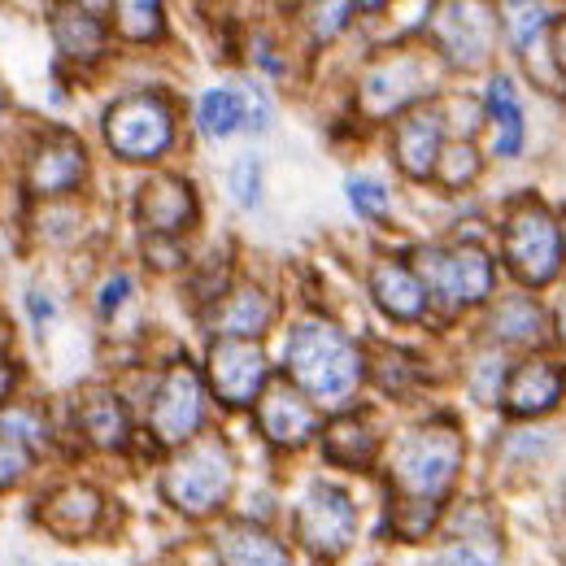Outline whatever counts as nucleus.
Instances as JSON below:
<instances>
[{"label": "nucleus", "instance_id": "obj_1", "mask_svg": "<svg viewBox=\"0 0 566 566\" xmlns=\"http://www.w3.org/2000/svg\"><path fill=\"white\" fill-rule=\"evenodd\" d=\"M287 379L314 401H345L361 379V357L340 327L305 318L287 336Z\"/></svg>", "mask_w": 566, "mask_h": 566}, {"label": "nucleus", "instance_id": "obj_2", "mask_svg": "<svg viewBox=\"0 0 566 566\" xmlns=\"http://www.w3.org/2000/svg\"><path fill=\"white\" fill-rule=\"evenodd\" d=\"M462 471V436L453 423H427L397 444L392 484L401 510H436V501L453 489Z\"/></svg>", "mask_w": 566, "mask_h": 566}, {"label": "nucleus", "instance_id": "obj_3", "mask_svg": "<svg viewBox=\"0 0 566 566\" xmlns=\"http://www.w3.org/2000/svg\"><path fill=\"white\" fill-rule=\"evenodd\" d=\"M505 262L510 271L532 287H545V283L558 280L563 271V227L554 222V213L545 210L541 201H518L510 218H505Z\"/></svg>", "mask_w": 566, "mask_h": 566}, {"label": "nucleus", "instance_id": "obj_4", "mask_svg": "<svg viewBox=\"0 0 566 566\" xmlns=\"http://www.w3.org/2000/svg\"><path fill=\"white\" fill-rule=\"evenodd\" d=\"M235 484V471H231V453L222 440H197L188 444L161 475V493L175 510L184 514H210L218 510L227 493Z\"/></svg>", "mask_w": 566, "mask_h": 566}, {"label": "nucleus", "instance_id": "obj_5", "mask_svg": "<svg viewBox=\"0 0 566 566\" xmlns=\"http://www.w3.org/2000/svg\"><path fill=\"white\" fill-rule=\"evenodd\" d=\"M105 140L127 161H153L175 140V114L166 96L157 92H132L105 109Z\"/></svg>", "mask_w": 566, "mask_h": 566}, {"label": "nucleus", "instance_id": "obj_6", "mask_svg": "<svg viewBox=\"0 0 566 566\" xmlns=\"http://www.w3.org/2000/svg\"><path fill=\"white\" fill-rule=\"evenodd\" d=\"M419 280L436 301L458 310V305H475L493 292V262L475 244L427 249V253H419Z\"/></svg>", "mask_w": 566, "mask_h": 566}, {"label": "nucleus", "instance_id": "obj_7", "mask_svg": "<svg viewBox=\"0 0 566 566\" xmlns=\"http://www.w3.org/2000/svg\"><path fill=\"white\" fill-rule=\"evenodd\" d=\"M201 419H206V384L188 361H175L161 375L157 392H153L148 423L157 431V440L184 444V440H192L201 431Z\"/></svg>", "mask_w": 566, "mask_h": 566}, {"label": "nucleus", "instance_id": "obj_8", "mask_svg": "<svg viewBox=\"0 0 566 566\" xmlns=\"http://www.w3.org/2000/svg\"><path fill=\"white\" fill-rule=\"evenodd\" d=\"M354 527H357V514H354V501L332 489V484H310L301 505H296V536L314 549V554H340L349 549L354 541Z\"/></svg>", "mask_w": 566, "mask_h": 566}, {"label": "nucleus", "instance_id": "obj_9", "mask_svg": "<svg viewBox=\"0 0 566 566\" xmlns=\"http://www.w3.org/2000/svg\"><path fill=\"white\" fill-rule=\"evenodd\" d=\"M210 384L227 406H253V401H262V388L271 384L266 354L253 340H213Z\"/></svg>", "mask_w": 566, "mask_h": 566}, {"label": "nucleus", "instance_id": "obj_10", "mask_svg": "<svg viewBox=\"0 0 566 566\" xmlns=\"http://www.w3.org/2000/svg\"><path fill=\"white\" fill-rule=\"evenodd\" d=\"M566 392V370L549 357H527L518 361L505 384H501V406L518 419H532V415H545L563 401Z\"/></svg>", "mask_w": 566, "mask_h": 566}, {"label": "nucleus", "instance_id": "obj_11", "mask_svg": "<svg viewBox=\"0 0 566 566\" xmlns=\"http://www.w3.org/2000/svg\"><path fill=\"white\" fill-rule=\"evenodd\" d=\"M436 31H440V49L453 66L484 62V53L493 44V18L484 4H444L436 18Z\"/></svg>", "mask_w": 566, "mask_h": 566}, {"label": "nucleus", "instance_id": "obj_12", "mask_svg": "<svg viewBox=\"0 0 566 566\" xmlns=\"http://www.w3.org/2000/svg\"><path fill=\"white\" fill-rule=\"evenodd\" d=\"M78 179H83V144L66 132H53L49 140H40V148L31 153V166H27L31 192L57 197V192H71Z\"/></svg>", "mask_w": 566, "mask_h": 566}, {"label": "nucleus", "instance_id": "obj_13", "mask_svg": "<svg viewBox=\"0 0 566 566\" xmlns=\"http://www.w3.org/2000/svg\"><path fill=\"white\" fill-rule=\"evenodd\" d=\"M136 213L140 222L153 231V235H175L192 222L197 213V201H192V188L175 175H157L140 188V201H136Z\"/></svg>", "mask_w": 566, "mask_h": 566}, {"label": "nucleus", "instance_id": "obj_14", "mask_svg": "<svg viewBox=\"0 0 566 566\" xmlns=\"http://www.w3.org/2000/svg\"><path fill=\"white\" fill-rule=\"evenodd\" d=\"M258 419H262V431H266L275 444H305V440L318 431L314 406H310L292 384H275V388L262 392Z\"/></svg>", "mask_w": 566, "mask_h": 566}, {"label": "nucleus", "instance_id": "obj_15", "mask_svg": "<svg viewBox=\"0 0 566 566\" xmlns=\"http://www.w3.org/2000/svg\"><path fill=\"white\" fill-rule=\"evenodd\" d=\"M419 92H423V66L415 57H401V62H384V66H375V71L366 74L361 105H366V114L384 118V114L406 109Z\"/></svg>", "mask_w": 566, "mask_h": 566}, {"label": "nucleus", "instance_id": "obj_16", "mask_svg": "<svg viewBox=\"0 0 566 566\" xmlns=\"http://www.w3.org/2000/svg\"><path fill=\"white\" fill-rule=\"evenodd\" d=\"M440 153H444V123H440V114L415 109V114H406L397 123V161H401L406 175H415V179L436 175Z\"/></svg>", "mask_w": 566, "mask_h": 566}, {"label": "nucleus", "instance_id": "obj_17", "mask_svg": "<svg viewBox=\"0 0 566 566\" xmlns=\"http://www.w3.org/2000/svg\"><path fill=\"white\" fill-rule=\"evenodd\" d=\"M370 296H375V305H379L388 318H397V323L419 318L427 305V287H423V280H419V271H410V266H401V262H379V266L370 271Z\"/></svg>", "mask_w": 566, "mask_h": 566}, {"label": "nucleus", "instance_id": "obj_18", "mask_svg": "<svg viewBox=\"0 0 566 566\" xmlns=\"http://www.w3.org/2000/svg\"><path fill=\"white\" fill-rule=\"evenodd\" d=\"M40 518H44L49 532H57V536H66V541H78V536H87V532L96 527V518H101V496L92 493V489H83V484H66V489H57V493L44 501Z\"/></svg>", "mask_w": 566, "mask_h": 566}, {"label": "nucleus", "instance_id": "obj_19", "mask_svg": "<svg viewBox=\"0 0 566 566\" xmlns=\"http://www.w3.org/2000/svg\"><path fill=\"white\" fill-rule=\"evenodd\" d=\"M253 118V92L249 87H210L197 105V123L210 140H227Z\"/></svg>", "mask_w": 566, "mask_h": 566}, {"label": "nucleus", "instance_id": "obj_20", "mask_svg": "<svg viewBox=\"0 0 566 566\" xmlns=\"http://www.w3.org/2000/svg\"><path fill=\"white\" fill-rule=\"evenodd\" d=\"M218 558H222V566H292L280 541H271L253 523H231L218 536Z\"/></svg>", "mask_w": 566, "mask_h": 566}, {"label": "nucleus", "instance_id": "obj_21", "mask_svg": "<svg viewBox=\"0 0 566 566\" xmlns=\"http://www.w3.org/2000/svg\"><path fill=\"white\" fill-rule=\"evenodd\" d=\"M271 318H275V301L258 287H240L235 296H227V305L218 314V332H222V340H253L271 327Z\"/></svg>", "mask_w": 566, "mask_h": 566}, {"label": "nucleus", "instance_id": "obj_22", "mask_svg": "<svg viewBox=\"0 0 566 566\" xmlns=\"http://www.w3.org/2000/svg\"><path fill=\"white\" fill-rule=\"evenodd\" d=\"M78 423L87 431V440H96L101 449H118L132 431V419H127V406L114 397V392H92L78 401Z\"/></svg>", "mask_w": 566, "mask_h": 566}, {"label": "nucleus", "instance_id": "obj_23", "mask_svg": "<svg viewBox=\"0 0 566 566\" xmlns=\"http://www.w3.org/2000/svg\"><path fill=\"white\" fill-rule=\"evenodd\" d=\"M493 332L501 345H536L545 336V314L532 296H505L493 314Z\"/></svg>", "mask_w": 566, "mask_h": 566}, {"label": "nucleus", "instance_id": "obj_24", "mask_svg": "<svg viewBox=\"0 0 566 566\" xmlns=\"http://www.w3.org/2000/svg\"><path fill=\"white\" fill-rule=\"evenodd\" d=\"M53 35H57V44H62V53H71V57H96L101 53V44H105V31H101V18L92 13V9H62L57 18H53Z\"/></svg>", "mask_w": 566, "mask_h": 566}, {"label": "nucleus", "instance_id": "obj_25", "mask_svg": "<svg viewBox=\"0 0 566 566\" xmlns=\"http://www.w3.org/2000/svg\"><path fill=\"white\" fill-rule=\"evenodd\" d=\"M489 109L496 118V157H514L523 148V105L514 96V83L496 74L489 87Z\"/></svg>", "mask_w": 566, "mask_h": 566}, {"label": "nucleus", "instance_id": "obj_26", "mask_svg": "<svg viewBox=\"0 0 566 566\" xmlns=\"http://www.w3.org/2000/svg\"><path fill=\"white\" fill-rule=\"evenodd\" d=\"M327 458L332 462H340V467H366L370 458H375V431L366 419H336V423L327 427Z\"/></svg>", "mask_w": 566, "mask_h": 566}, {"label": "nucleus", "instance_id": "obj_27", "mask_svg": "<svg viewBox=\"0 0 566 566\" xmlns=\"http://www.w3.org/2000/svg\"><path fill=\"white\" fill-rule=\"evenodd\" d=\"M31 471V444L27 436H13L9 427H0V489L18 484Z\"/></svg>", "mask_w": 566, "mask_h": 566}, {"label": "nucleus", "instance_id": "obj_28", "mask_svg": "<svg viewBox=\"0 0 566 566\" xmlns=\"http://www.w3.org/2000/svg\"><path fill=\"white\" fill-rule=\"evenodd\" d=\"M118 31L127 40H153L161 31V9L148 4V0H132V4H118Z\"/></svg>", "mask_w": 566, "mask_h": 566}, {"label": "nucleus", "instance_id": "obj_29", "mask_svg": "<svg viewBox=\"0 0 566 566\" xmlns=\"http://www.w3.org/2000/svg\"><path fill=\"white\" fill-rule=\"evenodd\" d=\"M227 188H231L235 206L253 210L258 197H262V161H258V157H240V161L231 166V175H227Z\"/></svg>", "mask_w": 566, "mask_h": 566}, {"label": "nucleus", "instance_id": "obj_30", "mask_svg": "<svg viewBox=\"0 0 566 566\" xmlns=\"http://www.w3.org/2000/svg\"><path fill=\"white\" fill-rule=\"evenodd\" d=\"M475 170H480V157H475V148H471V144H458V148L440 153V166H436V175H440L449 188L471 184V179H475Z\"/></svg>", "mask_w": 566, "mask_h": 566}, {"label": "nucleus", "instance_id": "obj_31", "mask_svg": "<svg viewBox=\"0 0 566 566\" xmlns=\"http://www.w3.org/2000/svg\"><path fill=\"white\" fill-rule=\"evenodd\" d=\"M349 201L361 218H384L388 213V188L379 179H349Z\"/></svg>", "mask_w": 566, "mask_h": 566}, {"label": "nucleus", "instance_id": "obj_32", "mask_svg": "<svg viewBox=\"0 0 566 566\" xmlns=\"http://www.w3.org/2000/svg\"><path fill=\"white\" fill-rule=\"evenodd\" d=\"M554 13L545 9V4H514L510 9V18H505V27H510V35H514V44H527L536 31H545V22H549Z\"/></svg>", "mask_w": 566, "mask_h": 566}, {"label": "nucleus", "instance_id": "obj_33", "mask_svg": "<svg viewBox=\"0 0 566 566\" xmlns=\"http://www.w3.org/2000/svg\"><path fill=\"white\" fill-rule=\"evenodd\" d=\"M318 13H323V18H318V35H332V31L345 27V18H349L354 9H349V4H323Z\"/></svg>", "mask_w": 566, "mask_h": 566}, {"label": "nucleus", "instance_id": "obj_34", "mask_svg": "<svg viewBox=\"0 0 566 566\" xmlns=\"http://www.w3.org/2000/svg\"><path fill=\"white\" fill-rule=\"evenodd\" d=\"M440 566H493V563L484 554H475V545H458V549H449L440 558Z\"/></svg>", "mask_w": 566, "mask_h": 566}, {"label": "nucleus", "instance_id": "obj_35", "mask_svg": "<svg viewBox=\"0 0 566 566\" xmlns=\"http://www.w3.org/2000/svg\"><path fill=\"white\" fill-rule=\"evenodd\" d=\"M123 292H132V280H127V275H118V280L105 283V292H101V310H114V305L123 301Z\"/></svg>", "mask_w": 566, "mask_h": 566}, {"label": "nucleus", "instance_id": "obj_36", "mask_svg": "<svg viewBox=\"0 0 566 566\" xmlns=\"http://www.w3.org/2000/svg\"><path fill=\"white\" fill-rule=\"evenodd\" d=\"M554 57H558V66L566 74V18L558 22V31H554Z\"/></svg>", "mask_w": 566, "mask_h": 566}, {"label": "nucleus", "instance_id": "obj_37", "mask_svg": "<svg viewBox=\"0 0 566 566\" xmlns=\"http://www.w3.org/2000/svg\"><path fill=\"white\" fill-rule=\"evenodd\" d=\"M9 388H13V366H9V357L0 354V401L9 397Z\"/></svg>", "mask_w": 566, "mask_h": 566}, {"label": "nucleus", "instance_id": "obj_38", "mask_svg": "<svg viewBox=\"0 0 566 566\" xmlns=\"http://www.w3.org/2000/svg\"><path fill=\"white\" fill-rule=\"evenodd\" d=\"M554 327H558V340L566 345V292H563V301H558V314H554Z\"/></svg>", "mask_w": 566, "mask_h": 566}, {"label": "nucleus", "instance_id": "obj_39", "mask_svg": "<svg viewBox=\"0 0 566 566\" xmlns=\"http://www.w3.org/2000/svg\"><path fill=\"white\" fill-rule=\"evenodd\" d=\"M563 244H566V227H563Z\"/></svg>", "mask_w": 566, "mask_h": 566}]
</instances>
